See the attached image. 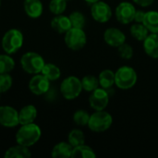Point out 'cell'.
<instances>
[{
    "instance_id": "30bf717a",
    "label": "cell",
    "mask_w": 158,
    "mask_h": 158,
    "mask_svg": "<svg viewBox=\"0 0 158 158\" xmlns=\"http://www.w3.org/2000/svg\"><path fill=\"white\" fill-rule=\"evenodd\" d=\"M109 103V93L106 89L98 87L91 93L89 105L94 111L105 110Z\"/></svg>"
},
{
    "instance_id": "7c38bea8",
    "label": "cell",
    "mask_w": 158,
    "mask_h": 158,
    "mask_svg": "<svg viewBox=\"0 0 158 158\" xmlns=\"http://www.w3.org/2000/svg\"><path fill=\"white\" fill-rule=\"evenodd\" d=\"M29 89L35 95H43L50 90V81L42 73L34 74L29 81Z\"/></svg>"
},
{
    "instance_id": "277c9868",
    "label": "cell",
    "mask_w": 158,
    "mask_h": 158,
    "mask_svg": "<svg viewBox=\"0 0 158 158\" xmlns=\"http://www.w3.org/2000/svg\"><path fill=\"white\" fill-rule=\"evenodd\" d=\"M45 61L44 57L36 52H27L22 55L20 58V65L22 69L28 74L41 73Z\"/></svg>"
},
{
    "instance_id": "836d02e7",
    "label": "cell",
    "mask_w": 158,
    "mask_h": 158,
    "mask_svg": "<svg viewBox=\"0 0 158 158\" xmlns=\"http://www.w3.org/2000/svg\"><path fill=\"white\" fill-rule=\"evenodd\" d=\"M133 3H135L136 5L140 6H143V7H147V6H150L155 0H132Z\"/></svg>"
},
{
    "instance_id": "5b68a950",
    "label": "cell",
    "mask_w": 158,
    "mask_h": 158,
    "mask_svg": "<svg viewBox=\"0 0 158 158\" xmlns=\"http://www.w3.org/2000/svg\"><path fill=\"white\" fill-rule=\"evenodd\" d=\"M113 124L112 116L106 110L95 111L90 116L88 128L94 132L106 131Z\"/></svg>"
},
{
    "instance_id": "5bb4252c",
    "label": "cell",
    "mask_w": 158,
    "mask_h": 158,
    "mask_svg": "<svg viewBox=\"0 0 158 158\" xmlns=\"http://www.w3.org/2000/svg\"><path fill=\"white\" fill-rule=\"evenodd\" d=\"M23 7L26 15L31 19H38L44 12V6L41 0H24Z\"/></svg>"
},
{
    "instance_id": "3957f363",
    "label": "cell",
    "mask_w": 158,
    "mask_h": 158,
    "mask_svg": "<svg viewBox=\"0 0 158 158\" xmlns=\"http://www.w3.org/2000/svg\"><path fill=\"white\" fill-rule=\"evenodd\" d=\"M24 37L22 32L18 29H10L3 35L1 45L6 54L12 55L17 53L22 47Z\"/></svg>"
},
{
    "instance_id": "e0dca14e",
    "label": "cell",
    "mask_w": 158,
    "mask_h": 158,
    "mask_svg": "<svg viewBox=\"0 0 158 158\" xmlns=\"http://www.w3.org/2000/svg\"><path fill=\"white\" fill-rule=\"evenodd\" d=\"M37 118V109L33 105H27L19 111V125H25L34 122Z\"/></svg>"
},
{
    "instance_id": "d590c367",
    "label": "cell",
    "mask_w": 158,
    "mask_h": 158,
    "mask_svg": "<svg viewBox=\"0 0 158 158\" xmlns=\"http://www.w3.org/2000/svg\"><path fill=\"white\" fill-rule=\"evenodd\" d=\"M0 6H1V0H0Z\"/></svg>"
},
{
    "instance_id": "2e32d148",
    "label": "cell",
    "mask_w": 158,
    "mask_h": 158,
    "mask_svg": "<svg viewBox=\"0 0 158 158\" xmlns=\"http://www.w3.org/2000/svg\"><path fill=\"white\" fill-rule=\"evenodd\" d=\"M51 27L56 32H58L60 34H65L72 26H71L69 18L68 16L60 14V15H56L52 19Z\"/></svg>"
},
{
    "instance_id": "e575fe53",
    "label": "cell",
    "mask_w": 158,
    "mask_h": 158,
    "mask_svg": "<svg viewBox=\"0 0 158 158\" xmlns=\"http://www.w3.org/2000/svg\"><path fill=\"white\" fill-rule=\"evenodd\" d=\"M84 1H86L87 3H90V4H94V3H95V2H97L99 0H84Z\"/></svg>"
},
{
    "instance_id": "ba28073f",
    "label": "cell",
    "mask_w": 158,
    "mask_h": 158,
    "mask_svg": "<svg viewBox=\"0 0 158 158\" xmlns=\"http://www.w3.org/2000/svg\"><path fill=\"white\" fill-rule=\"evenodd\" d=\"M135 12L136 8L132 3L123 1L117 6L115 9V16L119 23L126 25L134 21Z\"/></svg>"
},
{
    "instance_id": "603a6c76",
    "label": "cell",
    "mask_w": 158,
    "mask_h": 158,
    "mask_svg": "<svg viewBox=\"0 0 158 158\" xmlns=\"http://www.w3.org/2000/svg\"><path fill=\"white\" fill-rule=\"evenodd\" d=\"M130 32L133 38H135L136 40H138L140 42H143V40L149 35L150 31H148V29L145 27V25L143 23L135 22L134 24H132L131 26Z\"/></svg>"
},
{
    "instance_id": "9a60e30c",
    "label": "cell",
    "mask_w": 158,
    "mask_h": 158,
    "mask_svg": "<svg viewBox=\"0 0 158 158\" xmlns=\"http://www.w3.org/2000/svg\"><path fill=\"white\" fill-rule=\"evenodd\" d=\"M143 46L148 56L158 58V33H149V35L143 40Z\"/></svg>"
},
{
    "instance_id": "d4e9b609",
    "label": "cell",
    "mask_w": 158,
    "mask_h": 158,
    "mask_svg": "<svg viewBox=\"0 0 158 158\" xmlns=\"http://www.w3.org/2000/svg\"><path fill=\"white\" fill-rule=\"evenodd\" d=\"M68 142L70 143L72 147H76L78 145L85 143V135L82 131L79 129H74L70 131L68 135Z\"/></svg>"
},
{
    "instance_id": "7a4b0ae2",
    "label": "cell",
    "mask_w": 158,
    "mask_h": 158,
    "mask_svg": "<svg viewBox=\"0 0 158 158\" xmlns=\"http://www.w3.org/2000/svg\"><path fill=\"white\" fill-rule=\"evenodd\" d=\"M137 81V72L130 66H122L115 72V85L121 90L131 89L135 86Z\"/></svg>"
},
{
    "instance_id": "8d00e7d4",
    "label": "cell",
    "mask_w": 158,
    "mask_h": 158,
    "mask_svg": "<svg viewBox=\"0 0 158 158\" xmlns=\"http://www.w3.org/2000/svg\"><path fill=\"white\" fill-rule=\"evenodd\" d=\"M66 1H68V0H66Z\"/></svg>"
},
{
    "instance_id": "484cf974",
    "label": "cell",
    "mask_w": 158,
    "mask_h": 158,
    "mask_svg": "<svg viewBox=\"0 0 158 158\" xmlns=\"http://www.w3.org/2000/svg\"><path fill=\"white\" fill-rule=\"evenodd\" d=\"M81 81L82 89L88 93H92L93 91L97 89L100 85L98 78L94 75H86Z\"/></svg>"
},
{
    "instance_id": "cb8c5ba5",
    "label": "cell",
    "mask_w": 158,
    "mask_h": 158,
    "mask_svg": "<svg viewBox=\"0 0 158 158\" xmlns=\"http://www.w3.org/2000/svg\"><path fill=\"white\" fill-rule=\"evenodd\" d=\"M41 73L45 76L50 81H56L60 78L61 76V70L60 69L53 64V63H45Z\"/></svg>"
},
{
    "instance_id": "4fadbf2b",
    "label": "cell",
    "mask_w": 158,
    "mask_h": 158,
    "mask_svg": "<svg viewBox=\"0 0 158 158\" xmlns=\"http://www.w3.org/2000/svg\"><path fill=\"white\" fill-rule=\"evenodd\" d=\"M104 41L111 47H118L126 43L125 33L118 28H108L104 32Z\"/></svg>"
},
{
    "instance_id": "4dcf8cb0",
    "label": "cell",
    "mask_w": 158,
    "mask_h": 158,
    "mask_svg": "<svg viewBox=\"0 0 158 158\" xmlns=\"http://www.w3.org/2000/svg\"><path fill=\"white\" fill-rule=\"evenodd\" d=\"M13 80L9 73L0 74V94L6 93L12 86Z\"/></svg>"
},
{
    "instance_id": "1f68e13d",
    "label": "cell",
    "mask_w": 158,
    "mask_h": 158,
    "mask_svg": "<svg viewBox=\"0 0 158 158\" xmlns=\"http://www.w3.org/2000/svg\"><path fill=\"white\" fill-rule=\"evenodd\" d=\"M118 55L121 58L129 60L133 56V48L131 44L124 43L123 44H121L120 46L118 47Z\"/></svg>"
},
{
    "instance_id": "f546056e",
    "label": "cell",
    "mask_w": 158,
    "mask_h": 158,
    "mask_svg": "<svg viewBox=\"0 0 158 158\" xmlns=\"http://www.w3.org/2000/svg\"><path fill=\"white\" fill-rule=\"evenodd\" d=\"M66 8H67L66 0H51L49 3V10L54 15L63 14Z\"/></svg>"
},
{
    "instance_id": "f1b7e54d",
    "label": "cell",
    "mask_w": 158,
    "mask_h": 158,
    "mask_svg": "<svg viewBox=\"0 0 158 158\" xmlns=\"http://www.w3.org/2000/svg\"><path fill=\"white\" fill-rule=\"evenodd\" d=\"M90 116L91 115L86 110L79 109L73 115V121L76 125H78L80 127L87 126L89 119H90Z\"/></svg>"
},
{
    "instance_id": "8fae6325",
    "label": "cell",
    "mask_w": 158,
    "mask_h": 158,
    "mask_svg": "<svg viewBox=\"0 0 158 158\" xmlns=\"http://www.w3.org/2000/svg\"><path fill=\"white\" fill-rule=\"evenodd\" d=\"M0 125L6 128H14L19 125V111L10 106H1Z\"/></svg>"
},
{
    "instance_id": "8992f818",
    "label": "cell",
    "mask_w": 158,
    "mask_h": 158,
    "mask_svg": "<svg viewBox=\"0 0 158 158\" xmlns=\"http://www.w3.org/2000/svg\"><path fill=\"white\" fill-rule=\"evenodd\" d=\"M81 81L76 76L65 78L60 84V93L66 100H74L82 92Z\"/></svg>"
},
{
    "instance_id": "6da1fadb",
    "label": "cell",
    "mask_w": 158,
    "mask_h": 158,
    "mask_svg": "<svg viewBox=\"0 0 158 158\" xmlns=\"http://www.w3.org/2000/svg\"><path fill=\"white\" fill-rule=\"evenodd\" d=\"M41 135L42 131L34 122L21 125V127L16 132V142L19 144L30 148L40 140Z\"/></svg>"
},
{
    "instance_id": "52a82bcc",
    "label": "cell",
    "mask_w": 158,
    "mask_h": 158,
    "mask_svg": "<svg viewBox=\"0 0 158 158\" xmlns=\"http://www.w3.org/2000/svg\"><path fill=\"white\" fill-rule=\"evenodd\" d=\"M65 44L66 45L73 51H79L82 49L87 43V36L83 29L71 27L65 33Z\"/></svg>"
},
{
    "instance_id": "d6986e66",
    "label": "cell",
    "mask_w": 158,
    "mask_h": 158,
    "mask_svg": "<svg viewBox=\"0 0 158 158\" xmlns=\"http://www.w3.org/2000/svg\"><path fill=\"white\" fill-rule=\"evenodd\" d=\"M31 156L29 147L21 144H17L9 147L4 155L5 158H28Z\"/></svg>"
},
{
    "instance_id": "44dd1931",
    "label": "cell",
    "mask_w": 158,
    "mask_h": 158,
    "mask_svg": "<svg viewBox=\"0 0 158 158\" xmlns=\"http://www.w3.org/2000/svg\"><path fill=\"white\" fill-rule=\"evenodd\" d=\"M100 87L104 89H111L115 84V72L111 69H104L98 76Z\"/></svg>"
},
{
    "instance_id": "7402d4cb",
    "label": "cell",
    "mask_w": 158,
    "mask_h": 158,
    "mask_svg": "<svg viewBox=\"0 0 158 158\" xmlns=\"http://www.w3.org/2000/svg\"><path fill=\"white\" fill-rule=\"evenodd\" d=\"M72 158H95L96 154L94 151V149L85 143L78 145L76 147H73L72 154H71Z\"/></svg>"
},
{
    "instance_id": "4316f807",
    "label": "cell",
    "mask_w": 158,
    "mask_h": 158,
    "mask_svg": "<svg viewBox=\"0 0 158 158\" xmlns=\"http://www.w3.org/2000/svg\"><path fill=\"white\" fill-rule=\"evenodd\" d=\"M15 68L14 59L7 55H0V74L10 73Z\"/></svg>"
},
{
    "instance_id": "83f0119b",
    "label": "cell",
    "mask_w": 158,
    "mask_h": 158,
    "mask_svg": "<svg viewBox=\"0 0 158 158\" xmlns=\"http://www.w3.org/2000/svg\"><path fill=\"white\" fill-rule=\"evenodd\" d=\"M70 22H71V26L74 28H80V29H83L86 23V19L84 15L80 12V11H73L69 14V16Z\"/></svg>"
},
{
    "instance_id": "d6a6232c",
    "label": "cell",
    "mask_w": 158,
    "mask_h": 158,
    "mask_svg": "<svg viewBox=\"0 0 158 158\" xmlns=\"http://www.w3.org/2000/svg\"><path fill=\"white\" fill-rule=\"evenodd\" d=\"M144 16H145V11H143L142 9H136L135 16H134V21L138 22V23H143Z\"/></svg>"
},
{
    "instance_id": "ffe728a7",
    "label": "cell",
    "mask_w": 158,
    "mask_h": 158,
    "mask_svg": "<svg viewBox=\"0 0 158 158\" xmlns=\"http://www.w3.org/2000/svg\"><path fill=\"white\" fill-rule=\"evenodd\" d=\"M143 23L150 32L158 33V11L149 10L145 12Z\"/></svg>"
},
{
    "instance_id": "9c48e42d",
    "label": "cell",
    "mask_w": 158,
    "mask_h": 158,
    "mask_svg": "<svg viewBox=\"0 0 158 158\" xmlns=\"http://www.w3.org/2000/svg\"><path fill=\"white\" fill-rule=\"evenodd\" d=\"M91 15L95 21L99 23H106L110 20V19L112 18L113 12H112L111 6L107 3L99 0L92 4Z\"/></svg>"
},
{
    "instance_id": "ac0fdd59",
    "label": "cell",
    "mask_w": 158,
    "mask_h": 158,
    "mask_svg": "<svg viewBox=\"0 0 158 158\" xmlns=\"http://www.w3.org/2000/svg\"><path fill=\"white\" fill-rule=\"evenodd\" d=\"M72 150L73 147L69 142H60L53 147L51 156L54 158L71 157Z\"/></svg>"
}]
</instances>
